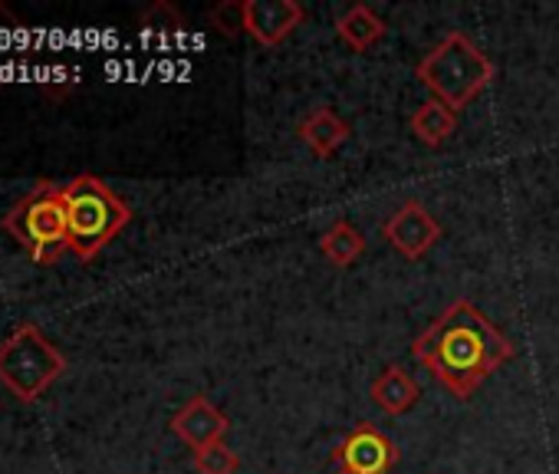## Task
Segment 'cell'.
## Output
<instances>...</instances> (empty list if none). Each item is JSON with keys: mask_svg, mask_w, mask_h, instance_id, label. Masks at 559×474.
I'll list each match as a JSON object with an SVG mask.
<instances>
[{"mask_svg": "<svg viewBox=\"0 0 559 474\" xmlns=\"http://www.w3.org/2000/svg\"><path fill=\"white\" fill-rule=\"evenodd\" d=\"M21 34H24V24L4 4H0V50H8Z\"/></svg>", "mask_w": 559, "mask_h": 474, "instance_id": "ac0fdd59", "label": "cell"}, {"mask_svg": "<svg viewBox=\"0 0 559 474\" xmlns=\"http://www.w3.org/2000/svg\"><path fill=\"white\" fill-rule=\"evenodd\" d=\"M408 129H412V135H415L421 145L441 149V145L457 132V112L448 109V106L438 103V99H425V103L412 112Z\"/></svg>", "mask_w": 559, "mask_h": 474, "instance_id": "5bb4252c", "label": "cell"}, {"mask_svg": "<svg viewBox=\"0 0 559 474\" xmlns=\"http://www.w3.org/2000/svg\"><path fill=\"white\" fill-rule=\"evenodd\" d=\"M297 135L300 142L317 155V158H333L353 135V126L330 106H320V109H310L300 126H297Z\"/></svg>", "mask_w": 559, "mask_h": 474, "instance_id": "30bf717a", "label": "cell"}, {"mask_svg": "<svg viewBox=\"0 0 559 474\" xmlns=\"http://www.w3.org/2000/svg\"><path fill=\"white\" fill-rule=\"evenodd\" d=\"M320 254L333 264V268H353L362 254H366V234L346 221V217H336L323 234H320Z\"/></svg>", "mask_w": 559, "mask_h": 474, "instance_id": "4fadbf2b", "label": "cell"}, {"mask_svg": "<svg viewBox=\"0 0 559 474\" xmlns=\"http://www.w3.org/2000/svg\"><path fill=\"white\" fill-rule=\"evenodd\" d=\"M382 237L389 248H395L408 261H421L438 241H441V224L421 201H405L399 211H392L382 224Z\"/></svg>", "mask_w": 559, "mask_h": 474, "instance_id": "8992f818", "label": "cell"}, {"mask_svg": "<svg viewBox=\"0 0 559 474\" xmlns=\"http://www.w3.org/2000/svg\"><path fill=\"white\" fill-rule=\"evenodd\" d=\"M415 76L421 86L435 93L438 103L461 112L493 83L497 67L467 34L451 31L448 37H441L438 47H431L418 60Z\"/></svg>", "mask_w": 559, "mask_h": 474, "instance_id": "7a4b0ae2", "label": "cell"}, {"mask_svg": "<svg viewBox=\"0 0 559 474\" xmlns=\"http://www.w3.org/2000/svg\"><path fill=\"white\" fill-rule=\"evenodd\" d=\"M304 21L307 8L300 0H247L243 8V34L260 47H280Z\"/></svg>", "mask_w": 559, "mask_h": 474, "instance_id": "ba28073f", "label": "cell"}, {"mask_svg": "<svg viewBox=\"0 0 559 474\" xmlns=\"http://www.w3.org/2000/svg\"><path fill=\"white\" fill-rule=\"evenodd\" d=\"M336 474H349V471H336Z\"/></svg>", "mask_w": 559, "mask_h": 474, "instance_id": "d6986e66", "label": "cell"}, {"mask_svg": "<svg viewBox=\"0 0 559 474\" xmlns=\"http://www.w3.org/2000/svg\"><path fill=\"white\" fill-rule=\"evenodd\" d=\"M333 461L349 474H389L399 464V448L376 425L362 422L333 448Z\"/></svg>", "mask_w": 559, "mask_h": 474, "instance_id": "52a82bcc", "label": "cell"}, {"mask_svg": "<svg viewBox=\"0 0 559 474\" xmlns=\"http://www.w3.org/2000/svg\"><path fill=\"white\" fill-rule=\"evenodd\" d=\"M369 395H372V402H376L385 415H405V412H412V408L418 405L421 389H418V382H415L405 369L385 366V369L376 376V382L369 386Z\"/></svg>", "mask_w": 559, "mask_h": 474, "instance_id": "8fae6325", "label": "cell"}, {"mask_svg": "<svg viewBox=\"0 0 559 474\" xmlns=\"http://www.w3.org/2000/svg\"><path fill=\"white\" fill-rule=\"evenodd\" d=\"M412 356L454 399L467 402L497 369L516 356V346L484 317V310H477L467 297H457L412 343Z\"/></svg>", "mask_w": 559, "mask_h": 474, "instance_id": "6da1fadb", "label": "cell"}, {"mask_svg": "<svg viewBox=\"0 0 559 474\" xmlns=\"http://www.w3.org/2000/svg\"><path fill=\"white\" fill-rule=\"evenodd\" d=\"M67 369L63 353L40 333L37 323H21L0 343V382L21 402H37Z\"/></svg>", "mask_w": 559, "mask_h": 474, "instance_id": "5b68a950", "label": "cell"}, {"mask_svg": "<svg viewBox=\"0 0 559 474\" xmlns=\"http://www.w3.org/2000/svg\"><path fill=\"white\" fill-rule=\"evenodd\" d=\"M70 251L83 261L96 258L112 237L132 221V208L96 175H76L63 185Z\"/></svg>", "mask_w": 559, "mask_h": 474, "instance_id": "3957f363", "label": "cell"}, {"mask_svg": "<svg viewBox=\"0 0 559 474\" xmlns=\"http://www.w3.org/2000/svg\"><path fill=\"white\" fill-rule=\"evenodd\" d=\"M185 27V17L175 4H168V0H155V4L142 14V31L145 34H178Z\"/></svg>", "mask_w": 559, "mask_h": 474, "instance_id": "2e32d148", "label": "cell"}, {"mask_svg": "<svg viewBox=\"0 0 559 474\" xmlns=\"http://www.w3.org/2000/svg\"><path fill=\"white\" fill-rule=\"evenodd\" d=\"M336 34L340 40L356 50V54H366L372 50L385 34H389V24L369 8V4H353L340 21H336Z\"/></svg>", "mask_w": 559, "mask_h": 474, "instance_id": "7c38bea8", "label": "cell"}, {"mask_svg": "<svg viewBox=\"0 0 559 474\" xmlns=\"http://www.w3.org/2000/svg\"><path fill=\"white\" fill-rule=\"evenodd\" d=\"M243 8H247V0H221L217 8H211L207 21L214 24L217 34L237 37V34H243Z\"/></svg>", "mask_w": 559, "mask_h": 474, "instance_id": "e0dca14e", "label": "cell"}, {"mask_svg": "<svg viewBox=\"0 0 559 474\" xmlns=\"http://www.w3.org/2000/svg\"><path fill=\"white\" fill-rule=\"evenodd\" d=\"M230 428V418L207 399V395H191L175 415H171V431L191 448V451H201L207 445H217L224 441Z\"/></svg>", "mask_w": 559, "mask_h": 474, "instance_id": "9c48e42d", "label": "cell"}, {"mask_svg": "<svg viewBox=\"0 0 559 474\" xmlns=\"http://www.w3.org/2000/svg\"><path fill=\"white\" fill-rule=\"evenodd\" d=\"M237 467H240V458L224 441L194 451V471L198 474H237Z\"/></svg>", "mask_w": 559, "mask_h": 474, "instance_id": "9a60e30c", "label": "cell"}, {"mask_svg": "<svg viewBox=\"0 0 559 474\" xmlns=\"http://www.w3.org/2000/svg\"><path fill=\"white\" fill-rule=\"evenodd\" d=\"M4 227L27 248L37 264H53L70 248V224H67V201L63 185L44 178L27 191L4 217Z\"/></svg>", "mask_w": 559, "mask_h": 474, "instance_id": "277c9868", "label": "cell"}]
</instances>
